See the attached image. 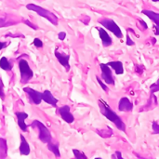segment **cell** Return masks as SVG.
Listing matches in <instances>:
<instances>
[{
  "label": "cell",
  "instance_id": "cell-1",
  "mask_svg": "<svg viewBox=\"0 0 159 159\" xmlns=\"http://www.w3.org/2000/svg\"><path fill=\"white\" fill-rule=\"evenodd\" d=\"M99 107H100V111L103 116H105L112 123H114L119 130L126 132V125L123 122V120L121 119V117L116 112H114L111 109V107L102 99L99 100Z\"/></svg>",
  "mask_w": 159,
  "mask_h": 159
},
{
  "label": "cell",
  "instance_id": "cell-2",
  "mask_svg": "<svg viewBox=\"0 0 159 159\" xmlns=\"http://www.w3.org/2000/svg\"><path fill=\"white\" fill-rule=\"evenodd\" d=\"M26 8L28 10H31V11H34L35 13H37L39 16L47 19L48 21H50L53 25L57 26L58 23H59V18L51 11L40 7V6H37L34 3H30V4H27L26 5Z\"/></svg>",
  "mask_w": 159,
  "mask_h": 159
},
{
  "label": "cell",
  "instance_id": "cell-3",
  "mask_svg": "<svg viewBox=\"0 0 159 159\" xmlns=\"http://www.w3.org/2000/svg\"><path fill=\"white\" fill-rule=\"evenodd\" d=\"M29 127L33 128V129H37L38 130V139L43 143H48V142H50L52 140V136L48 130V129L39 120H34L32 122L31 125H29Z\"/></svg>",
  "mask_w": 159,
  "mask_h": 159
},
{
  "label": "cell",
  "instance_id": "cell-4",
  "mask_svg": "<svg viewBox=\"0 0 159 159\" xmlns=\"http://www.w3.org/2000/svg\"><path fill=\"white\" fill-rule=\"evenodd\" d=\"M19 70L20 74V82L21 84H27L34 76V72L29 66V63L26 60H19Z\"/></svg>",
  "mask_w": 159,
  "mask_h": 159
},
{
  "label": "cell",
  "instance_id": "cell-5",
  "mask_svg": "<svg viewBox=\"0 0 159 159\" xmlns=\"http://www.w3.org/2000/svg\"><path fill=\"white\" fill-rule=\"evenodd\" d=\"M99 23H101L108 31L112 32L117 38L123 37V33H122L121 29L119 28V26L114 20L108 19V18H103L102 20H99Z\"/></svg>",
  "mask_w": 159,
  "mask_h": 159
},
{
  "label": "cell",
  "instance_id": "cell-6",
  "mask_svg": "<svg viewBox=\"0 0 159 159\" xmlns=\"http://www.w3.org/2000/svg\"><path fill=\"white\" fill-rule=\"evenodd\" d=\"M23 91L28 95L29 101L31 103H34L35 105H39L42 102V92H39L37 90H34L32 88L25 87L23 88Z\"/></svg>",
  "mask_w": 159,
  "mask_h": 159
},
{
  "label": "cell",
  "instance_id": "cell-7",
  "mask_svg": "<svg viewBox=\"0 0 159 159\" xmlns=\"http://www.w3.org/2000/svg\"><path fill=\"white\" fill-rule=\"evenodd\" d=\"M100 67L102 70V79L107 85H115V79L113 77L112 70L109 65L106 63H100Z\"/></svg>",
  "mask_w": 159,
  "mask_h": 159
},
{
  "label": "cell",
  "instance_id": "cell-8",
  "mask_svg": "<svg viewBox=\"0 0 159 159\" xmlns=\"http://www.w3.org/2000/svg\"><path fill=\"white\" fill-rule=\"evenodd\" d=\"M58 113H59L60 116L61 117V119L63 121H65L66 123L72 124L75 121V116L72 115L69 105H63V106L60 107L58 109Z\"/></svg>",
  "mask_w": 159,
  "mask_h": 159
},
{
  "label": "cell",
  "instance_id": "cell-9",
  "mask_svg": "<svg viewBox=\"0 0 159 159\" xmlns=\"http://www.w3.org/2000/svg\"><path fill=\"white\" fill-rule=\"evenodd\" d=\"M54 54H55V56H56L57 60L59 61L60 64H61V65L66 69V71H67V72H68V71H70V69H71V66H70V64H69L70 55H69V54H66V53H64V52L59 51V50H58V48H56V49H55Z\"/></svg>",
  "mask_w": 159,
  "mask_h": 159
},
{
  "label": "cell",
  "instance_id": "cell-10",
  "mask_svg": "<svg viewBox=\"0 0 159 159\" xmlns=\"http://www.w3.org/2000/svg\"><path fill=\"white\" fill-rule=\"evenodd\" d=\"M142 13L146 15L151 20H153L155 22V34L156 35H159V13H157L153 10H146L143 9L142 10Z\"/></svg>",
  "mask_w": 159,
  "mask_h": 159
},
{
  "label": "cell",
  "instance_id": "cell-11",
  "mask_svg": "<svg viewBox=\"0 0 159 159\" xmlns=\"http://www.w3.org/2000/svg\"><path fill=\"white\" fill-rule=\"evenodd\" d=\"M133 109V103L127 97H123L120 99L118 103V110L120 112H130Z\"/></svg>",
  "mask_w": 159,
  "mask_h": 159
},
{
  "label": "cell",
  "instance_id": "cell-12",
  "mask_svg": "<svg viewBox=\"0 0 159 159\" xmlns=\"http://www.w3.org/2000/svg\"><path fill=\"white\" fill-rule=\"evenodd\" d=\"M15 116L17 117V121H18V126L19 128L23 131L26 132L27 131V128L28 126L25 124V119L28 117V115L25 112H16Z\"/></svg>",
  "mask_w": 159,
  "mask_h": 159
},
{
  "label": "cell",
  "instance_id": "cell-13",
  "mask_svg": "<svg viewBox=\"0 0 159 159\" xmlns=\"http://www.w3.org/2000/svg\"><path fill=\"white\" fill-rule=\"evenodd\" d=\"M42 101H44L46 103H48L49 105H52L54 107H57V103L59 102V100H57L52 95V93L48 89H46V90H44L42 92Z\"/></svg>",
  "mask_w": 159,
  "mask_h": 159
},
{
  "label": "cell",
  "instance_id": "cell-14",
  "mask_svg": "<svg viewBox=\"0 0 159 159\" xmlns=\"http://www.w3.org/2000/svg\"><path fill=\"white\" fill-rule=\"evenodd\" d=\"M97 29L99 31V34H100V37L102 42L103 47H110L113 44V40H112L111 36L109 35V34L103 28H97Z\"/></svg>",
  "mask_w": 159,
  "mask_h": 159
},
{
  "label": "cell",
  "instance_id": "cell-15",
  "mask_svg": "<svg viewBox=\"0 0 159 159\" xmlns=\"http://www.w3.org/2000/svg\"><path fill=\"white\" fill-rule=\"evenodd\" d=\"M20 154L21 156H28L31 152V149H30V145L28 144L25 137L20 134Z\"/></svg>",
  "mask_w": 159,
  "mask_h": 159
},
{
  "label": "cell",
  "instance_id": "cell-16",
  "mask_svg": "<svg viewBox=\"0 0 159 159\" xmlns=\"http://www.w3.org/2000/svg\"><path fill=\"white\" fill-rule=\"evenodd\" d=\"M107 65H109L111 68H113L116 72V75H123L124 74V67H123V63L120 61H110L108 63H106Z\"/></svg>",
  "mask_w": 159,
  "mask_h": 159
},
{
  "label": "cell",
  "instance_id": "cell-17",
  "mask_svg": "<svg viewBox=\"0 0 159 159\" xmlns=\"http://www.w3.org/2000/svg\"><path fill=\"white\" fill-rule=\"evenodd\" d=\"M157 105V98L155 96V94H151L150 95V98L148 100V103L143 106V108L141 109V112L143 111H148V110H151V109H154L156 106Z\"/></svg>",
  "mask_w": 159,
  "mask_h": 159
},
{
  "label": "cell",
  "instance_id": "cell-18",
  "mask_svg": "<svg viewBox=\"0 0 159 159\" xmlns=\"http://www.w3.org/2000/svg\"><path fill=\"white\" fill-rule=\"evenodd\" d=\"M47 144H48V149L50 152H52L56 157H61V153H60V150H59V143L53 142V141L51 140V141L48 142Z\"/></svg>",
  "mask_w": 159,
  "mask_h": 159
},
{
  "label": "cell",
  "instance_id": "cell-19",
  "mask_svg": "<svg viewBox=\"0 0 159 159\" xmlns=\"http://www.w3.org/2000/svg\"><path fill=\"white\" fill-rule=\"evenodd\" d=\"M0 68L4 71H11L13 65L6 57H2L0 59Z\"/></svg>",
  "mask_w": 159,
  "mask_h": 159
},
{
  "label": "cell",
  "instance_id": "cell-20",
  "mask_svg": "<svg viewBox=\"0 0 159 159\" xmlns=\"http://www.w3.org/2000/svg\"><path fill=\"white\" fill-rule=\"evenodd\" d=\"M7 156V141L0 138V158H5Z\"/></svg>",
  "mask_w": 159,
  "mask_h": 159
},
{
  "label": "cell",
  "instance_id": "cell-21",
  "mask_svg": "<svg viewBox=\"0 0 159 159\" xmlns=\"http://www.w3.org/2000/svg\"><path fill=\"white\" fill-rule=\"evenodd\" d=\"M97 133L102 137V138H110L113 135V129L110 127H106L105 129H101L97 130Z\"/></svg>",
  "mask_w": 159,
  "mask_h": 159
},
{
  "label": "cell",
  "instance_id": "cell-22",
  "mask_svg": "<svg viewBox=\"0 0 159 159\" xmlns=\"http://www.w3.org/2000/svg\"><path fill=\"white\" fill-rule=\"evenodd\" d=\"M73 153H74V155H75V157L76 159H87V156L83 153V152H81V151H79V150H77V149H73Z\"/></svg>",
  "mask_w": 159,
  "mask_h": 159
},
{
  "label": "cell",
  "instance_id": "cell-23",
  "mask_svg": "<svg viewBox=\"0 0 159 159\" xmlns=\"http://www.w3.org/2000/svg\"><path fill=\"white\" fill-rule=\"evenodd\" d=\"M14 23V21H8L7 18L5 17H0V27H5V26H10Z\"/></svg>",
  "mask_w": 159,
  "mask_h": 159
},
{
  "label": "cell",
  "instance_id": "cell-24",
  "mask_svg": "<svg viewBox=\"0 0 159 159\" xmlns=\"http://www.w3.org/2000/svg\"><path fill=\"white\" fill-rule=\"evenodd\" d=\"M157 91H159V79L156 83L152 84L151 87H150V92H151V94H155Z\"/></svg>",
  "mask_w": 159,
  "mask_h": 159
},
{
  "label": "cell",
  "instance_id": "cell-25",
  "mask_svg": "<svg viewBox=\"0 0 159 159\" xmlns=\"http://www.w3.org/2000/svg\"><path fill=\"white\" fill-rule=\"evenodd\" d=\"M4 88H5V86H4L3 80H2V78L0 77V98H1L2 101L5 100V91H4Z\"/></svg>",
  "mask_w": 159,
  "mask_h": 159
},
{
  "label": "cell",
  "instance_id": "cell-26",
  "mask_svg": "<svg viewBox=\"0 0 159 159\" xmlns=\"http://www.w3.org/2000/svg\"><path fill=\"white\" fill-rule=\"evenodd\" d=\"M152 129H153V134H159V124L157 123V121H153Z\"/></svg>",
  "mask_w": 159,
  "mask_h": 159
},
{
  "label": "cell",
  "instance_id": "cell-27",
  "mask_svg": "<svg viewBox=\"0 0 159 159\" xmlns=\"http://www.w3.org/2000/svg\"><path fill=\"white\" fill-rule=\"evenodd\" d=\"M96 78H97V81H98V83H99V85L101 86V88L104 90V91H108L109 90V89H108V87L102 81V79L99 77V76H96Z\"/></svg>",
  "mask_w": 159,
  "mask_h": 159
},
{
  "label": "cell",
  "instance_id": "cell-28",
  "mask_svg": "<svg viewBox=\"0 0 159 159\" xmlns=\"http://www.w3.org/2000/svg\"><path fill=\"white\" fill-rule=\"evenodd\" d=\"M33 44H34V46L36 47V48H42V47H43V42H42V40H40L39 38H34Z\"/></svg>",
  "mask_w": 159,
  "mask_h": 159
},
{
  "label": "cell",
  "instance_id": "cell-29",
  "mask_svg": "<svg viewBox=\"0 0 159 159\" xmlns=\"http://www.w3.org/2000/svg\"><path fill=\"white\" fill-rule=\"evenodd\" d=\"M24 23H25L27 26L31 27L32 29H34V30H37V29H38V27H37V26H35L34 23H32L29 20H24Z\"/></svg>",
  "mask_w": 159,
  "mask_h": 159
},
{
  "label": "cell",
  "instance_id": "cell-30",
  "mask_svg": "<svg viewBox=\"0 0 159 159\" xmlns=\"http://www.w3.org/2000/svg\"><path fill=\"white\" fill-rule=\"evenodd\" d=\"M112 158L116 159H122V156H121V152L120 151H116L113 156H112Z\"/></svg>",
  "mask_w": 159,
  "mask_h": 159
},
{
  "label": "cell",
  "instance_id": "cell-31",
  "mask_svg": "<svg viewBox=\"0 0 159 159\" xmlns=\"http://www.w3.org/2000/svg\"><path fill=\"white\" fill-rule=\"evenodd\" d=\"M58 37H59V39H60L61 41H63V40L65 39V37H66V33H65V32H61V33H59V34H58Z\"/></svg>",
  "mask_w": 159,
  "mask_h": 159
},
{
  "label": "cell",
  "instance_id": "cell-32",
  "mask_svg": "<svg viewBox=\"0 0 159 159\" xmlns=\"http://www.w3.org/2000/svg\"><path fill=\"white\" fill-rule=\"evenodd\" d=\"M127 45H128V46H134V45H135V43H134V42L132 41V39L129 37V34H127Z\"/></svg>",
  "mask_w": 159,
  "mask_h": 159
},
{
  "label": "cell",
  "instance_id": "cell-33",
  "mask_svg": "<svg viewBox=\"0 0 159 159\" xmlns=\"http://www.w3.org/2000/svg\"><path fill=\"white\" fill-rule=\"evenodd\" d=\"M7 47V42H0V50L5 48Z\"/></svg>",
  "mask_w": 159,
  "mask_h": 159
},
{
  "label": "cell",
  "instance_id": "cell-34",
  "mask_svg": "<svg viewBox=\"0 0 159 159\" xmlns=\"http://www.w3.org/2000/svg\"><path fill=\"white\" fill-rule=\"evenodd\" d=\"M140 22L143 24V29H147V28H148V26H147V24H146V22H145L144 20H140Z\"/></svg>",
  "mask_w": 159,
  "mask_h": 159
},
{
  "label": "cell",
  "instance_id": "cell-35",
  "mask_svg": "<svg viewBox=\"0 0 159 159\" xmlns=\"http://www.w3.org/2000/svg\"><path fill=\"white\" fill-rule=\"evenodd\" d=\"M152 1H153V2H158L159 0H152Z\"/></svg>",
  "mask_w": 159,
  "mask_h": 159
}]
</instances>
